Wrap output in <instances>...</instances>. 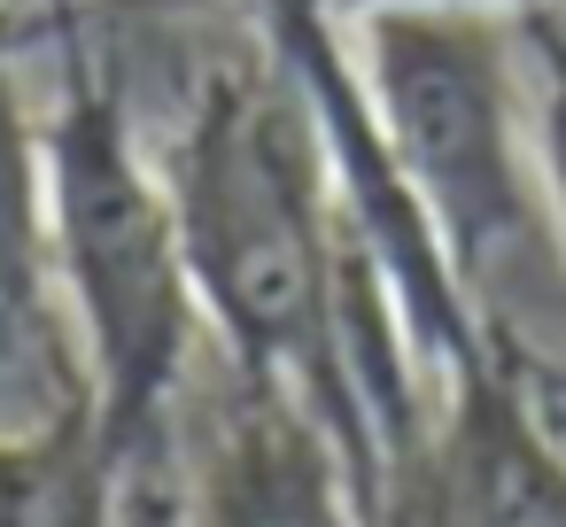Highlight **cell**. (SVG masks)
Instances as JSON below:
<instances>
[{
	"label": "cell",
	"instance_id": "1",
	"mask_svg": "<svg viewBox=\"0 0 566 527\" xmlns=\"http://www.w3.org/2000/svg\"><path fill=\"white\" fill-rule=\"evenodd\" d=\"M55 295L78 349L86 411L117 473L179 442V403L210 357L164 156H148L125 78L63 32V86L40 117Z\"/></svg>",
	"mask_w": 566,
	"mask_h": 527
},
{
	"label": "cell",
	"instance_id": "2",
	"mask_svg": "<svg viewBox=\"0 0 566 527\" xmlns=\"http://www.w3.org/2000/svg\"><path fill=\"white\" fill-rule=\"evenodd\" d=\"M179 512L187 527H365V481L311 403L210 349L179 403Z\"/></svg>",
	"mask_w": 566,
	"mask_h": 527
},
{
	"label": "cell",
	"instance_id": "3",
	"mask_svg": "<svg viewBox=\"0 0 566 527\" xmlns=\"http://www.w3.org/2000/svg\"><path fill=\"white\" fill-rule=\"evenodd\" d=\"M71 411H86V380L55 295L48 148L17 78V32H0V434H40Z\"/></svg>",
	"mask_w": 566,
	"mask_h": 527
},
{
	"label": "cell",
	"instance_id": "4",
	"mask_svg": "<svg viewBox=\"0 0 566 527\" xmlns=\"http://www.w3.org/2000/svg\"><path fill=\"white\" fill-rule=\"evenodd\" d=\"M512 40L527 55V78H535V171H543V210H551V233H558V264H566V24L551 9H527L512 17Z\"/></svg>",
	"mask_w": 566,
	"mask_h": 527
},
{
	"label": "cell",
	"instance_id": "5",
	"mask_svg": "<svg viewBox=\"0 0 566 527\" xmlns=\"http://www.w3.org/2000/svg\"><path fill=\"white\" fill-rule=\"evenodd\" d=\"M117 527H187L179 512V442L133 473H117Z\"/></svg>",
	"mask_w": 566,
	"mask_h": 527
},
{
	"label": "cell",
	"instance_id": "6",
	"mask_svg": "<svg viewBox=\"0 0 566 527\" xmlns=\"http://www.w3.org/2000/svg\"><path fill=\"white\" fill-rule=\"evenodd\" d=\"M334 9H349V17H373V9H489V17H527V9H543V0H334Z\"/></svg>",
	"mask_w": 566,
	"mask_h": 527
},
{
	"label": "cell",
	"instance_id": "7",
	"mask_svg": "<svg viewBox=\"0 0 566 527\" xmlns=\"http://www.w3.org/2000/svg\"><path fill=\"white\" fill-rule=\"evenodd\" d=\"M9 9H17V0H0V32H9Z\"/></svg>",
	"mask_w": 566,
	"mask_h": 527
}]
</instances>
